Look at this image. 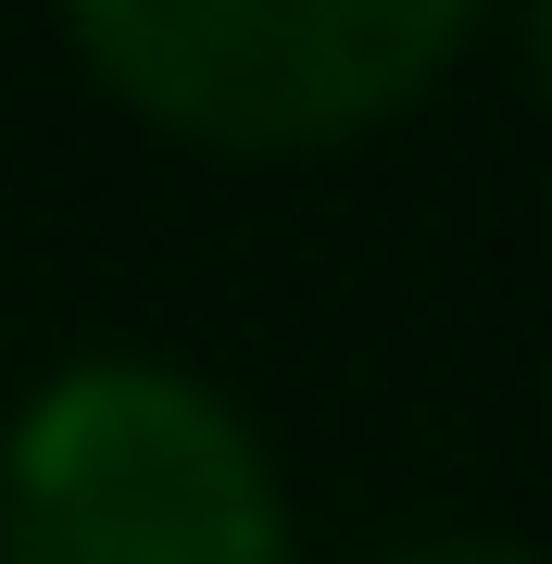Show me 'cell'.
Instances as JSON below:
<instances>
[{
    "label": "cell",
    "instance_id": "1",
    "mask_svg": "<svg viewBox=\"0 0 552 564\" xmlns=\"http://www.w3.org/2000/svg\"><path fill=\"white\" fill-rule=\"evenodd\" d=\"M0 564H302L264 426L164 351H76L0 426Z\"/></svg>",
    "mask_w": 552,
    "mask_h": 564
},
{
    "label": "cell",
    "instance_id": "2",
    "mask_svg": "<svg viewBox=\"0 0 552 564\" xmlns=\"http://www.w3.org/2000/svg\"><path fill=\"white\" fill-rule=\"evenodd\" d=\"M63 51L151 139L289 163L402 126L477 51V13L452 0H76Z\"/></svg>",
    "mask_w": 552,
    "mask_h": 564
},
{
    "label": "cell",
    "instance_id": "3",
    "mask_svg": "<svg viewBox=\"0 0 552 564\" xmlns=\"http://www.w3.org/2000/svg\"><path fill=\"white\" fill-rule=\"evenodd\" d=\"M365 564H540V552H515V540H477V527H440V540H389Z\"/></svg>",
    "mask_w": 552,
    "mask_h": 564
},
{
    "label": "cell",
    "instance_id": "4",
    "mask_svg": "<svg viewBox=\"0 0 552 564\" xmlns=\"http://www.w3.org/2000/svg\"><path fill=\"white\" fill-rule=\"evenodd\" d=\"M528 63H540V88H552V13H540V25H528Z\"/></svg>",
    "mask_w": 552,
    "mask_h": 564
}]
</instances>
